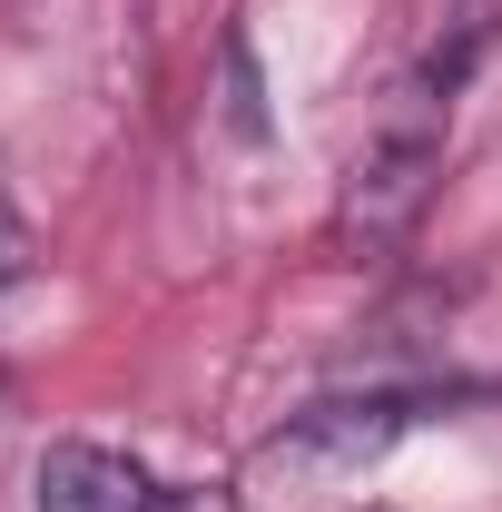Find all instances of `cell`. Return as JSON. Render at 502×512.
<instances>
[{
	"label": "cell",
	"mask_w": 502,
	"mask_h": 512,
	"mask_svg": "<svg viewBox=\"0 0 502 512\" xmlns=\"http://www.w3.org/2000/svg\"><path fill=\"white\" fill-rule=\"evenodd\" d=\"M443 119L453 99H434L424 79L394 89V109L375 119V138L355 148L345 168V197H335V247H394L424 207H434V178H443Z\"/></svg>",
	"instance_id": "1"
},
{
	"label": "cell",
	"mask_w": 502,
	"mask_h": 512,
	"mask_svg": "<svg viewBox=\"0 0 502 512\" xmlns=\"http://www.w3.org/2000/svg\"><path fill=\"white\" fill-rule=\"evenodd\" d=\"M20 266H30V237H20V217H10V207H0V286H10V276H20Z\"/></svg>",
	"instance_id": "4"
},
{
	"label": "cell",
	"mask_w": 502,
	"mask_h": 512,
	"mask_svg": "<svg viewBox=\"0 0 502 512\" xmlns=\"http://www.w3.org/2000/svg\"><path fill=\"white\" fill-rule=\"evenodd\" d=\"M40 512H227L217 493H178L148 463H128L109 444H50L40 463Z\"/></svg>",
	"instance_id": "3"
},
{
	"label": "cell",
	"mask_w": 502,
	"mask_h": 512,
	"mask_svg": "<svg viewBox=\"0 0 502 512\" xmlns=\"http://www.w3.org/2000/svg\"><path fill=\"white\" fill-rule=\"evenodd\" d=\"M404 424H424V394H335V404H306V414H286V434L256 444V483H286V503L296 493H335Z\"/></svg>",
	"instance_id": "2"
}]
</instances>
